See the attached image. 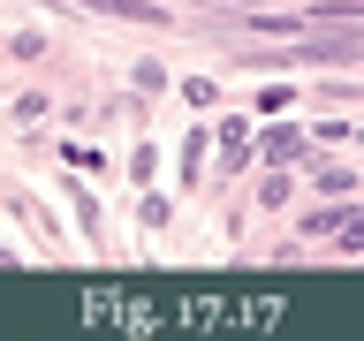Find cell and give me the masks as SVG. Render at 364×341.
<instances>
[{"label": "cell", "instance_id": "obj_1", "mask_svg": "<svg viewBox=\"0 0 364 341\" xmlns=\"http://www.w3.org/2000/svg\"><path fill=\"white\" fill-rule=\"evenodd\" d=\"M266 152H273V159H296V152H304V136H296V129H281V136H266Z\"/></svg>", "mask_w": 364, "mask_h": 341}]
</instances>
